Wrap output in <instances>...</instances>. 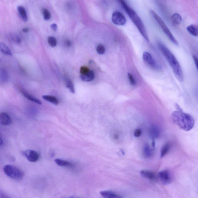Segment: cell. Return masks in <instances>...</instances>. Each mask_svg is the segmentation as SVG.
Wrapping results in <instances>:
<instances>
[{"label": "cell", "mask_w": 198, "mask_h": 198, "mask_svg": "<svg viewBox=\"0 0 198 198\" xmlns=\"http://www.w3.org/2000/svg\"><path fill=\"white\" fill-rule=\"evenodd\" d=\"M158 45L161 51L163 53L169 65L172 69L176 77L179 81H182L184 80L182 70L176 58L171 51L163 43L159 42L158 43Z\"/></svg>", "instance_id": "6da1fadb"}, {"label": "cell", "mask_w": 198, "mask_h": 198, "mask_svg": "<svg viewBox=\"0 0 198 198\" xmlns=\"http://www.w3.org/2000/svg\"><path fill=\"white\" fill-rule=\"evenodd\" d=\"M171 117L173 122L180 129L184 131H190L194 127L195 121L194 118L190 115L183 111H173Z\"/></svg>", "instance_id": "7a4b0ae2"}, {"label": "cell", "mask_w": 198, "mask_h": 198, "mask_svg": "<svg viewBox=\"0 0 198 198\" xmlns=\"http://www.w3.org/2000/svg\"><path fill=\"white\" fill-rule=\"evenodd\" d=\"M124 9L125 11L128 14L131 21L133 22L140 33L147 41L149 42L148 33L142 21L137 14L135 11L128 5L125 0H118Z\"/></svg>", "instance_id": "3957f363"}, {"label": "cell", "mask_w": 198, "mask_h": 198, "mask_svg": "<svg viewBox=\"0 0 198 198\" xmlns=\"http://www.w3.org/2000/svg\"><path fill=\"white\" fill-rule=\"evenodd\" d=\"M150 13L151 15L154 18L156 22V23H158L159 27H160L161 29H162L163 32H164L165 35L168 37V39H169L172 42L173 44H175L176 45H178L179 43L177 41L176 39H175L174 37L173 36L172 33L171 32L168 27L166 26V24L164 23L163 20L154 11L151 10L150 11Z\"/></svg>", "instance_id": "277c9868"}, {"label": "cell", "mask_w": 198, "mask_h": 198, "mask_svg": "<svg viewBox=\"0 0 198 198\" xmlns=\"http://www.w3.org/2000/svg\"><path fill=\"white\" fill-rule=\"evenodd\" d=\"M4 171L6 175L11 179L20 180L23 179L24 173L16 167L11 165H6L4 168Z\"/></svg>", "instance_id": "5b68a950"}, {"label": "cell", "mask_w": 198, "mask_h": 198, "mask_svg": "<svg viewBox=\"0 0 198 198\" xmlns=\"http://www.w3.org/2000/svg\"><path fill=\"white\" fill-rule=\"evenodd\" d=\"M142 59L145 63L153 70L156 71H159L161 70L160 65L154 60L151 54L148 52H143L142 55Z\"/></svg>", "instance_id": "8992f818"}, {"label": "cell", "mask_w": 198, "mask_h": 198, "mask_svg": "<svg viewBox=\"0 0 198 198\" xmlns=\"http://www.w3.org/2000/svg\"><path fill=\"white\" fill-rule=\"evenodd\" d=\"M111 19L113 23L118 26H123L126 24L127 19L123 14L119 11H115L113 14Z\"/></svg>", "instance_id": "52a82bcc"}, {"label": "cell", "mask_w": 198, "mask_h": 198, "mask_svg": "<svg viewBox=\"0 0 198 198\" xmlns=\"http://www.w3.org/2000/svg\"><path fill=\"white\" fill-rule=\"evenodd\" d=\"M158 176L161 181L164 185H169L171 183V177L168 171L163 170L159 172L158 173Z\"/></svg>", "instance_id": "ba28073f"}, {"label": "cell", "mask_w": 198, "mask_h": 198, "mask_svg": "<svg viewBox=\"0 0 198 198\" xmlns=\"http://www.w3.org/2000/svg\"><path fill=\"white\" fill-rule=\"evenodd\" d=\"M24 154L27 159L31 162H36L39 158V154L35 151L27 150L25 151Z\"/></svg>", "instance_id": "9c48e42d"}, {"label": "cell", "mask_w": 198, "mask_h": 198, "mask_svg": "<svg viewBox=\"0 0 198 198\" xmlns=\"http://www.w3.org/2000/svg\"><path fill=\"white\" fill-rule=\"evenodd\" d=\"M19 91L23 95V96L25 97L26 98L28 99V100H30L31 101H33V102L35 103L38 104V105H41L42 104V103L40 100L32 96L31 94L27 92L24 89L21 88L20 89Z\"/></svg>", "instance_id": "30bf717a"}, {"label": "cell", "mask_w": 198, "mask_h": 198, "mask_svg": "<svg viewBox=\"0 0 198 198\" xmlns=\"http://www.w3.org/2000/svg\"><path fill=\"white\" fill-rule=\"evenodd\" d=\"M11 119L8 114L6 113H0V124L5 126H8L11 124Z\"/></svg>", "instance_id": "8fae6325"}, {"label": "cell", "mask_w": 198, "mask_h": 198, "mask_svg": "<svg viewBox=\"0 0 198 198\" xmlns=\"http://www.w3.org/2000/svg\"><path fill=\"white\" fill-rule=\"evenodd\" d=\"M140 174L143 178L151 181L154 180L156 178V173L150 171L142 170Z\"/></svg>", "instance_id": "7c38bea8"}, {"label": "cell", "mask_w": 198, "mask_h": 198, "mask_svg": "<svg viewBox=\"0 0 198 198\" xmlns=\"http://www.w3.org/2000/svg\"><path fill=\"white\" fill-rule=\"evenodd\" d=\"M160 131L159 128L155 126H152L149 129V136L153 140L158 138L160 135Z\"/></svg>", "instance_id": "4fadbf2b"}, {"label": "cell", "mask_w": 198, "mask_h": 198, "mask_svg": "<svg viewBox=\"0 0 198 198\" xmlns=\"http://www.w3.org/2000/svg\"><path fill=\"white\" fill-rule=\"evenodd\" d=\"M95 74L92 70H90L85 75H80V78L85 82H90L94 80Z\"/></svg>", "instance_id": "5bb4252c"}, {"label": "cell", "mask_w": 198, "mask_h": 198, "mask_svg": "<svg viewBox=\"0 0 198 198\" xmlns=\"http://www.w3.org/2000/svg\"><path fill=\"white\" fill-rule=\"evenodd\" d=\"M100 195L105 198H120L122 197L121 195H118L113 192L108 191L100 192Z\"/></svg>", "instance_id": "9a60e30c"}, {"label": "cell", "mask_w": 198, "mask_h": 198, "mask_svg": "<svg viewBox=\"0 0 198 198\" xmlns=\"http://www.w3.org/2000/svg\"><path fill=\"white\" fill-rule=\"evenodd\" d=\"M187 30L188 33L194 37H197L198 35V26L195 24H191L188 26L187 28Z\"/></svg>", "instance_id": "2e32d148"}, {"label": "cell", "mask_w": 198, "mask_h": 198, "mask_svg": "<svg viewBox=\"0 0 198 198\" xmlns=\"http://www.w3.org/2000/svg\"><path fill=\"white\" fill-rule=\"evenodd\" d=\"M9 75L7 70L4 69H0V83H4L8 81Z\"/></svg>", "instance_id": "e0dca14e"}, {"label": "cell", "mask_w": 198, "mask_h": 198, "mask_svg": "<svg viewBox=\"0 0 198 198\" xmlns=\"http://www.w3.org/2000/svg\"><path fill=\"white\" fill-rule=\"evenodd\" d=\"M0 51L2 54L8 55H12L11 51L8 46L3 42L0 43Z\"/></svg>", "instance_id": "ac0fdd59"}, {"label": "cell", "mask_w": 198, "mask_h": 198, "mask_svg": "<svg viewBox=\"0 0 198 198\" xmlns=\"http://www.w3.org/2000/svg\"><path fill=\"white\" fill-rule=\"evenodd\" d=\"M18 10L20 16L23 21L24 22H27L28 19V16H27V11L24 7L22 6H18Z\"/></svg>", "instance_id": "d6986e66"}, {"label": "cell", "mask_w": 198, "mask_h": 198, "mask_svg": "<svg viewBox=\"0 0 198 198\" xmlns=\"http://www.w3.org/2000/svg\"><path fill=\"white\" fill-rule=\"evenodd\" d=\"M55 162L59 166L69 167H72L73 166V164H72V163L68 162L67 161L62 160L61 159H55Z\"/></svg>", "instance_id": "ffe728a7"}, {"label": "cell", "mask_w": 198, "mask_h": 198, "mask_svg": "<svg viewBox=\"0 0 198 198\" xmlns=\"http://www.w3.org/2000/svg\"><path fill=\"white\" fill-rule=\"evenodd\" d=\"M171 19L173 24L175 25L180 24L182 22L181 16L178 13H174L173 14Z\"/></svg>", "instance_id": "44dd1931"}, {"label": "cell", "mask_w": 198, "mask_h": 198, "mask_svg": "<svg viewBox=\"0 0 198 198\" xmlns=\"http://www.w3.org/2000/svg\"><path fill=\"white\" fill-rule=\"evenodd\" d=\"M44 100L51 103L55 105H57L59 104V101L56 97L55 96H49V95H44L42 96Z\"/></svg>", "instance_id": "7402d4cb"}, {"label": "cell", "mask_w": 198, "mask_h": 198, "mask_svg": "<svg viewBox=\"0 0 198 198\" xmlns=\"http://www.w3.org/2000/svg\"><path fill=\"white\" fill-rule=\"evenodd\" d=\"M143 153L145 156L147 158H150L152 155V150L151 149L149 145L146 143L143 148Z\"/></svg>", "instance_id": "603a6c76"}, {"label": "cell", "mask_w": 198, "mask_h": 198, "mask_svg": "<svg viewBox=\"0 0 198 198\" xmlns=\"http://www.w3.org/2000/svg\"><path fill=\"white\" fill-rule=\"evenodd\" d=\"M170 148V144L168 143H166L161 148V151L160 157L163 158L168 154Z\"/></svg>", "instance_id": "cb8c5ba5"}, {"label": "cell", "mask_w": 198, "mask_h": 198, "mask_svg": "<svg viewBox=\"0 0 198 198\" xmlns=\"http://www.w3.org/2000/svg\"><path fill=\"white\" fill-rule=\"evenodd\" d=\"M65 80H66L65 83H66V87L69 89L70 92L74 93L75 90H74V84L72 81L69 79L66 78Z\"/></svg>", "instance_id": "d4e9b609"}, {"label": "cell", "mask_w": 198, "mask_h": 198, "mask_svg": "<svg viewBox=\"0 0 198 198\" xmlns=\"http://www.w3.org/2000/svg\"><path fill=\"white\" fill-rule=\"evenodd\" d=\"M10 38L11 40L15 43H19L21 42V39L18 36L17 34L15 33H12L10 34Z\"/></svg>", "instance_id": "484cf974"}, {"label": "cell", "mask_w": 198, "mask_h": 198, "mask_svg": "<svg viewBox=\"0 0 198 198\" xmlns=\"http://www.w3.org/2000/svg\"><path fill=\"white\" fill-rule=\"evenodd\" d=\"M48 42L49 45L52 47H54L57 44L56 39L55 37H50L48 38Z\"/></svg>", "instance_id": "4316f807"}, {"label": "cell", "mask_w": 198, "mask_h": 198, "mask_svg": "<svg viewBox=\"0 0 198 198\" xmlns=\"http://www.w3.org/2000/svg\"><path fill=\"white\" fill-rule=\"evenodd\" d=\"M42 13L44 19L46 20H49L50 18L51 15L50 12L46 9H43Z\"/></svg>", "instance_id": "83f0119b"}, {"label": "cell", "mask_w": 198, "mask_h": 198, "mask_svg": "<svg viewBox=\"0 0 198 198\" xmlns=\"http://www.w3.org/2000/svg\"><path fill=\"white\" fill-rule=\"evenodd\" d=\"M128 77L130 84L132 86H135L136 85V81L134 77L132 74L128 73Z\"/></svg>", "instance_id": "f1b7e54d"}, {"label": "cell", "mask_w": 198, "mask_h": 198, "mask_svg": "<svg viewBox=\"0 0 198 198\" xmlns=\"http://www.w3.org/2000/svg\"><path fill=\"white\" fill-rule=\"evenodd\" d=\"M96 51L98 54L100 55H103L105 52V47L102 44H99L96 48Z\"/></svg>", "instance_id": "f546056e"}, {"label": "cell", "mask_w": 198, "mask_h": 198, "mask_svg": "<svg viewBox=\"0 0 198 198\" xmlns=\"http://www.w3.org/2000/svg\"><path fill=\"white\" fill-rule=\"evenodd\" d=\"M89 68L86 67V66H82L80 68V72L81 75H85L90 70Z\"/></svg>", "instance_id": "4dcf8cb0"}, {"label": "cell", "mask_w": 198, "mask_h": 198, "mask_svg": "<svg viewBox=\"0 0 198 198\" xmlns=\"http://www.w3.org/2000/svg\"><path fill=\"white\" fill-rule=\"evenodd\" d=\"M142 134V131L141 129L138 128L136 129L134 132V136L136 137H138L141 136Z\"/></svg>", "instance_id": "1f68e13d"}, {"label": "cell", "mask_w": 198, "mask_h": 198, "mask_svg": "<svg viewBox=\"0 0 198 198\" xmlns=\"http://www.w3.org/2000/svg\"><path fill=\"white\" fill-rule=\"evenodd\" d=\"M119 135L117 133H114L113 135V138L114 140H115V141H118V140L119 139Z\"/></svg>", "instance_id": "d6a6232c"}, {"label": "cell", "mask_w": 198, "mask_h": 198, "mask_svg": "<svg viewBox=\"0 0 198 198\" xmlns=\"http://www.w3.org/2000/svg\"><path fill=\"white\" fill-rule=\"evenodd\" d=\"M193 59H194V62H195V65H196L197 68L198 69V59L197 57L195 56H193Z\"/></svg>", "instance_id": "836d02e7"}, {"label": "cell", "mask_w": 198, "mask_h": 198, "mask_svg": "<svg viewBox=\"0 0 198 198\" xmlns=\"http://www.w3.org/2000/svg\"><path fill=\"white\" fill-rule=\"evenodd\" d=\"M0 197L1 198H7L9 197L7 196L6 194H5L3 192L0 190Z\"/></svg>", "instance_id": "e575fe53"}, {"label": "cell", "mask_w": 198, "mask_h": 198, "mask_svg": "<svg viewBox=\"0 0 198 198\" xmlns=\"http://www.w3.org/2000/svg\"><path fill=\"white\" fill-rule=\"evenodd\" d=\"M52 29H53V30L54 31H56L57 29V25L55 24H54L52 25L51 26Z\"/></svg>", "instance_id": "d590c367"}, {"label": "cell", "mask_w": 198, "mask_h": 198, "mask_svg": "<svg viewBox=\"0 0 198 198\" xmlns=\"http://www.w3.org/2000/svg\"><path fill=\"white\" fill-rule=\"evenodd\" d=\"M175 106L176 108V109L177 110H178L183 111L182 110V109L181 108L180 106H179V105H178L177 104V103L175 104Z\"/></svg>", "instance_id": "8d00e7d4"}, {"label": "cell", "mask_w": 198, "mask_h": 198, "mask_svg": "<svg viewBox=\"0 0 198 198\" xmlns=\"http://www.w3.org/2000/svg\"><path fill=\"white\" fill-rule=\"evenodd\" d=\"M22 31H23V32H24V33H27V32H29V28L26 27V28H23V29H22Z\"/></svg>", "instance_id": "74e56055"}, {"label": "cell", "mask_w": 198, "mask_h": 198, "mask_svg": "<svg viewBox=\"0 0 198 198\" xmlns=\"http://www.w3.org/2000/svg\"><path fill=\"white\" fill-rule=\"evenodd\" d=\"M65 44L67 46L70 47L71 45V43L69 40H67L65 41Z\"/></svg>", "instance_id": "f35d334b"}, {"label": "cell", "mask_w": 198, "mask_h": 198, "mask_svg": "<svg viewBox=\"0 0 198 198\" xmlns=\"http://www.w3.org/2000/svg\"><path fill=\"white\" fill-rule=\"evenodd\" d=\"M152 146L153 149H154L155 147V142L154 140H153V142L152 143Z\"/></svg>", "instance_id": "ab89813d"}, {"label": "cell", "mask_w": 198, "mask_h": 198, "mask_svg": "<svg viewBox=\"0 0 198 198\" xmlns=\"http://www.w3.org/2000/svg\"><path fill=\"white\" fill-rule=\"evenodd\" d=\"M3 143V141H2V138L0 137V146L2 145Z\"/></svg>", "instance_id": "60d3db41"}]
</instances>
